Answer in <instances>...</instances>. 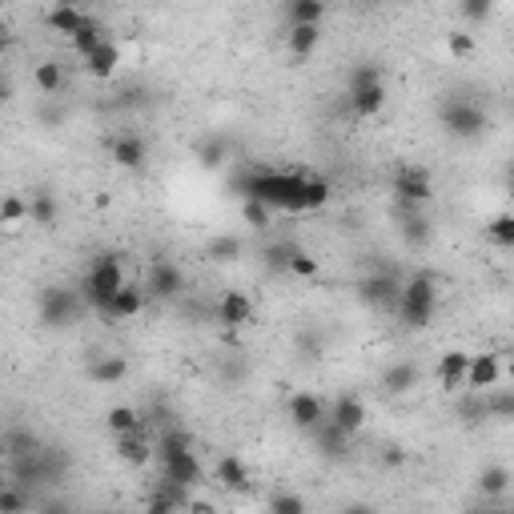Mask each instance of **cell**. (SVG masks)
I'll list each match as a JSON object with an SVG mask.
<instances>
[{"instance_id": "6da1fadb", "label": "cell", "mask_w": 514, "mask_h": 514, "mask_svg": "<svg viewBox=\"0 0 514 514\" xmlns=\"http://www.w3.org/2000/svg\"><path fill=\"white\" fill-rule=\"evenodd\" d=\"M301 181L306 173H281V169H246V173L234 177V189L246 201H261V205L274 214H306L301 205Z\"/></svg>"}, {"instance_id": "7a4b0ae2", "label": "cell", "mask_w": 514, "mask_h": 514, "mask_svg": "<svg viewBox=\"0 0 514 514\" xmlns=\"http://www.w3.org/2000/svg\"><path fill=\"white\" fill-rule=\"evenodd\" d=\"M398 318L402 326L410 330H422L435 321V309H438V281L430 274H414L410 281H402V294H398Z\"/></svg>"}, {"instance_id": "3957f363", "label": "cell", "mask_w": 514, "mask_h": 514, "mask_svg": "<svg viewBox=\"0 0 514 514\" xmlns=\"http://www.w3.org/2000/svg\"><path fill=\"white\" fill-rule=\"evenodd\" d=\"M125 286V269H121V257L117 254H97L93 257V266H89V274H85V281H80V289H85V298L89 306L97 309H105L109 306V298L117 294V289Z\"/></svg>"}, {"instance_id": "277c9868", "label": "cell", "mask_w": 514, "mask_h": 514, "mask_svg": "<svg viewBox=\"0 0 514 514\" xmlns=\"http://www.w3.org/2000/svg\"><path fill=\"white\" fill-rule=\"evenodd\" d=\"M85 309V298L80 289H68V286H45L40 289V301H37V318L45 330H60V326H73Z\"/></svg>"}, {"instance_id": "5b68a950", "label": "cell", "mask_w": 514, "mask_h": 514, "mask_svg": "<svg viewBox=\"0 0 514 514\" xmlns=\"http://www.w3.org/2000/svg\"><path fill=\"white\" fill-rule=\"evenodd\" d=\"M442 125H446L450 137L475 141V137H482L490 129V117L482 113L475 100H446V105H442Z\"/></svg>"}, {"instance_id": "8992f818", "label": "cell", "mask_w": 514, "mask_h": 514, "mask_svg": "<svg viewBox=\"0 0 514 514\" xmlns=\"http://www.w3.org/2000/svg\"><path fill=\"white\" fill-rule=\"evenodd\" d=\"M390 189H394V201L402 209H418V205H426V201L435 197L430 169H422V165H402L394 173V181H390Z\"/></svg>"}, {"instance_id": "52a82bcc", "label": "cell", "mask_w": 514, "mask_h": 514, "mask_svg": "<svg viewBox=\"0 0 514 514\" xmlns=\"http://www.w3.org/2000/svg\"><path fill=\"white\" fill-rule=\"evenodd\" d=\"M145 289H149V298H157V301H177L185 294V274H181L177 261L161 257V261H153V269H149Z\"/></svg>"}, {"instance_id": "ba28073f", "label": "cell", "mask_w": 514, "mask_h": 514, "mask_svg": "<svg viewBox=\"0 0 514 514\" xmlns=\"http://www.w3.org/2000/svg\"><path fill=\"white\" fill-rule=\"evenodd\" d=\"M398 294H402V281H398V274H386V269H378V274L358 281V298L374 309H394Z\"/></svg>"}, {"instance_id": "9c48e42d", "label": "cell", "mask_w": 514, "mask_h": 514, "mask_svg": "<svg viewBox=\"0 0 514 514\" xmlns=\"http://www.w3.org/2000/svg\"><path fill=\"white\" fill-rule=\"evenodd\" d=\"M326 422H334L341 435L354 438L358 430L366 426V402L346 390V394H338V398H334V406H326Z\"/></svg>"}, {"instance_id": "30bf717a", "label": "cell", "mask_w": 514, "mask_h": 514, "mask_svg": "<svg viewBox=\"0 0 514 514\" xmlns=\"http://www.w3.org/2000/svg\"><path fill=\"white\" fill-rule=\"evenodd\" d=\"M502 378V362L498 354H470V366H467V382L462 390H475V394H490Z\"/></svg>"}, {"instance_id": "8fae6325", "label": "cell", "mask_w": 514, "mask_h": 514, "mask_svg": "<svg viewBox=\"0 0 514 514\" xmlns=\"http://www.w3.org/2000/svg\"><path fill=\"white\" fill-rule=\"evenodd\" d=\"M289 422H294L298 430H314L326 422V402L318 394H309V390H298V394H289Z\"/></svg>"}, {"instance_id": "7c38bea8", "label": "cell", "mask_w": 514, "mask_h": 514, "mask_svg": "<svg viewBox=\"0 0 514 514\" xmlns=\"http://www.w3.org/2000/svg\"><path fill=\"white\" fill-rule=\"evenodd\" d=\"M141 309H145V289L129 286V281H125V286L109 298V306L100 309V318H105V321H129V318H137Z\"/></svg>"}, {"instance_id": "4fadbf2b", "label": "cell", "mask_w": 514, "mask_h": 514, "mask_svg": "<svg viewBox=\"0 0 514 514\" xmlns=\"http://www.w3.org/2000/svg\"><path fill=\"white\" fill-rule=\"evenodd\" d=\"M217 321L226 330H241L254 321V301H249V294H241V289H229L226 298L217 301Z\"/></svg>"}, {"instance_id": "5bb4252c", "label": "cell", "mask_w": 514, "mask_h": 514, "mask_svg": "<svg viewBox=\"0 0 514 514\" xmlns=\"http://www.w3.org/2000/svg\"><path fill=\"white\" fill-rule=\"evenodd\" d=\"M161 478L177 482L181 490H189V495H194V487L201 482V462H197V455L189 450V455H177V458L161 462Z\"/></svg>"}, {"instance_id": "9a60e30c", "label": "cell", "mask_w": 514, "mask_h": 514, "mask_svg": "<svg viewBox=\"0 0 514 514\" xmlns=\"http://www.w3.org/2000/svg\"><path fill=\"white\" fill-rule=\"evenodd\" d=\"M418 378H422V370L414 366V362H394V366L382 370V390H386L390 398H402L418 386Z\"/></svg>"}, {"instance_id": "2e32d148", "label": "cell", "mask_w": 514, "mask_h": 514, "mask_svg": "<svg viewBox=\"0 0 514 514\" xmlns=\"http://www.w3.org/2000/svg\"><path fill=\"white\" fill-rule=\"evenodd\" d=\"M109 153H113L121 169H141L149 161V145H145V137H137V133H121Z\"/></svg>"}, {"instance_id": "e0dca14e", "label": "cell", "mask_w": 514, "mask_h": 514, "mask_svg": "<svg viewBox=\"0 0 514 514\" xmlns=\"http://www.w3.org/2000/svg\"><path fill=\"white\" fill-rule=\"evenodd\" d=\"M467 366H470V354H462V350H446V354L438 358V386L442 390H462V382H467Z\"/></svg>"}, {"instance_id": "ac0fdd59", "label": "cell", "mask_w": 514, "mask_h": 514, "mask_svg": "<svg viewBox=\"0 0 514 514\" xmlns=\"http://www.w3.org/2000/svg\"><path fill=\"white\" fill-rule=\"evenodd\" d=\"M117 458L129 462V467H149V462H153V442H149L145 430H137V435H121L117 438Z\"/></svg>"}, {"instance_id": "d6986e66", "label": "cell", "mask_w": 514, "mask_h": 514, "mask_svg": "<svg viewBox=\"0 0 514 514\" xmlns=\"http://www.w3.org/2000/svg\"><path fill=\"white\" fill-rule=\"evenodd\" d=\"M89 378L97 386H117V382L129 378V358L125 354H97V362L89 366Z\"/></svg>"}, {"instance_id": "ffe728a7", "label": "cell", "mask_w": 514, "mask_h": 514, "mask_svg": "<svg viewBox=\"0 0 514 514\" xmlns=\"http://www.w3.org/2000/svg\"><path fill=\"white\" fill-rule=\"evenodd\" d=\"M217 482L226 490H234V495H249V487H254V478H249V467L241 462L237 455H226L217 462Z\"/></svg>"}, {"instance_id": "44dd1931", "label": "cell", "mask_w": 514, "mask_h": 514, "mask_svg": "<svg viewBox=\"0 0 514 514\" xmlns=\"http://www.w3.org/2000/svg\"><path fill=\"white\" fill-rule=\"evenodd\" d=\"M117 65H121V48L113 45V40H105V45H97L93 53L85 57L89 77H97V80H109V77L117 73Z\"/></svg>"}, {"instance_id": "7402d4cb", "label": "cell", "mask_w": 514, "mask_h": 514, "mask_svg": "<svg viewBox=\"0 0 514 514\" xmlns=\"http://www.w3.org/2000/svg\"><path fill=\"white\" fill-rule=\"evenodd\" d=\"M318 45H321V25H294L286 33V48H289V57H298V60H306Z\"/></svg>"}, {"instance_id": "603a6c76", "label": "cell", "mask_w": 514, "mask_h": 514, "mask_svg": "<svg viewBox=\"0 0 514 514\" xmlns=\"http://www.w3.org/2000/svg\"><path fill=\"white\" fill-rule=\"evenodd\" d=\"M314 438H318L321 458H334V462H338V458L350 455V435H341L334 422H321V426L314 430Z\"/></svg>"}, {"instance_id": "cb8c5ba5", "label": "cell", "mask_w": 514, "mask_h": 514, "mask_svg": "<svg viewBox=\"0 0 514 514\" xmlns=\"http://www.w3.org/2000/svg\"><path fill=\"white\" fill-rule=\"evenodd\" d=\"M194 157H197L201 169H221V165H226V157H229V141L221 137V133L201 137L197 145H194Z\"/></svg>"}, {"instance_id": "d4e9b609", "label": "cell", "mask_w": 514, "mask_h": 514, "mask_svg": "<svg viewBox=\"0 0 514 514\" xmlns=\"http://www.w3.org/2000/svg\"><path fill=\"white\" fill-rule=\"evenodd\" d=\"M350 105H354L358 117H378L382 109H386V80H382V85H370V89L350 93Z\"/></svg>"}, {"instance_id": "484cf974", "label": "cell", "mask_w": 514, "mask_h": 514, "mask_svg": "<svg viewBox=\"0 0 514 514\" xmlns=\"http://www.w3.org/2000/svg\"><path fill=\"white\" fill-rule=\"evenodd\" d=\"M85 20H89V13H80V8H73V5H57V8H48V28H53V33L77 37Z\"/></svg>"}, {"instance_id": "4316f807", "label": "cell", "mask_w": 514, "mask_h": 514, "mask_svg": "<svg viewBox=\"0 0 514 514\" xmlns=\"http://www.w3.org/2000/svg\"><path fill=\"white\" fill-rule=\"evenodd\" d=\"M57 217H60V209H57V197L53 194H33V201H28V221H33L37 229H53L57 226Z\"/></svg>"}, {"instance_id": "83f0119b", "label": "cell", "mask_w": 514, "mask_h": 514, "mask_svg": "<svg viewBox=\"0 0 514 514\" xmlns=\"http://www.w3.org/2000/svg\"><path fill=\"white\" fill-rule=\"evenodd\" d=\"M33 80L45 97H57L60 89H65V65H60V60H40L33 68Z\"/></svg>"}, {"instance_id": "f1b7e54d", "label": "cell", "mask_w": 514, "mask_h": 514, "mask_svg": "<svg viewBox=\"0 0 514 514\" xmlns=\"http://www.w3.org/2000/svg\"><path fill=\"white\" fill-rule=\"evenodd\" d=\"M189 450H194V438H189L185 430H165V435L153 442V458H161V462H169L177 455H189Z\"/></svg>"}, {"instance_id": "f546056e", "label": "cell", "mask_w": 514, "mask_h": 514, "mask_svg": "<svg viewBox=\"0 0 514 514\" xmlns=\"http://www.w3.org/2000/svg\"><path fill=\"white\" fill-rule=\"evenodd\" d=\"M478 490H482V498H502L510 490V467H502V462L487 467L478 475Z\"/></svg>"}, {"instance_id": "4dcf8cb0", "label": "cell", "mask_w": 514, "mask_h": 514, "mask_svg": "<svg viewBox=\"0 0 514 514\" xmlns=\"http://www.w3.org/2000/svg\"><path fill=\"white\" fill-rule=\"evenodd\" d=\"M68 40H73V53H77V57H89L97 45H105L109 33L100 28V20H97V16H89L85 25H80V33H77V37H68Z\"/></svg>"}, {"instance_id": "1f68e13d", "label": "cell", "mask_w": 514, "mask_h": 514, "mask_svg": "<svg viewBox=\"0 0 514 514\" xmlns=\"http://www.w3.org/2000/svg\"><path fill=\"white\" fill-rule=\"evenodd\" d=\"M105 426L121 438V435H137V430H145V422H141V414H137L133 406H113L105 414Z\"/></svg>"}, {"instance_id": "d6a6232c", "label": "cell", "mask_w": 514, "mask_h": 514, "mask_svg": "<svg viewBox=\"0 0 514 514\" xmlns=\"http://www.w3.org/2000/svg\"><path fill=\"white\" fill-rule=\"evenodd\" d=\"M286 16H289V28L294 25H321V20H326V5H321V0H294V5L286 8Z\"/></svg>"}, {"instance_id": "836d02e7", "label": "cell", "mask_w": 514, "mask_h": 514, "mask_svg": "<svg viewBox=\"0 0 514 514\" xmlns=\"http://www.w3.org/2000/svg\"><path fill=\"white\" fill-rule=\"evenodd\" d=\"M40 450V438L37 435H28V430H5V455L8 458H28V455H37Z\"/></svg>"}, {"instance_id": "e575fe53", "label": "cell", "mask_w": 514, "mask_h": 514, "mask_svg": "<svg viewBox=\"0 0 514 514\" xmlns=\"http://www.w3.org/2000/svg\"><path fill=\"white\" fill-rule=\"evenodd\" d=\"M286 274H294V278H318V274H321V261H318L314 254H306V249L289 246V261H286Z\"/></svg>"}, {"instance_id": "d590c367", "label": "cell", "mask_w": 514, "mask_h": 514, "mask_svg": "<svg viewBox=\"0 0 514 514\" xmlns=\"http://www.w3.org/2000/svg\"><path fill=\"white\" fill-rule=\"evenodd\" d=\"M330 201V181L326 177H306L301 181V205L306 209H321Z\"/></svg>"}, {"instance_id": "8d00e7d4", "label": "cell", "mask_w": 514, "mask_h": 514, "mask_svg": "<svg viewBox=\"0 0 514 514\" xmlns=\"http://www.w3.org/2000/svg\"><path fill=\"white\" fill-rule=\"evenodd\" d=\"M382 80H386V77H382V65H370V60H362V65L350 68V80H346V85H350V93H358V89L382 85Z\"/></svg>"}, {"instance_id": "74e56055", "label": "cell", "mask_w": 514, "mask_h": 514, "mask_svg": "<svg viewBox=\"0 0 514 514\" xmlns=\"http://www.w3.org/2000/svg\"><path fill=\"white\" fill-rule=\"evenodd\" d=\"M20 221H28V201L16 197V194H8L5 201H0V226H5V229H16Z\"/></svg>"}, {"instance_id": "f35d334b", "label": "cell", "mask_w": 514, "mask_h": 514, "mask_svg": "<svg viewBox=\"0 0 514 514\" xmlns=\"http://www.w3.org/2000/svg\"><path fill=\"white\" fill-rule=\"evenodd\" d=\"M402 237L406 241H426L430 237V221L418 209H402Z\"/></svg>"}, {"instance_id": "ab89813d", "label": "cell", "mask_w": 514, "mask_h": 514, "mask_svg": "<svg viewBox=\"0 0 514 514\" xmlns=\"http://www.w3.org/2000/svg\"><path fill=\"white\" fill-rule=\"evenodd\" d=\"M269 514H306V498H301L298 490H274Z\"/></svg>"}, {"instance_id": "60d3db41", "label": "cell", "mask_w": 514, "mask_h": 514, "mask_svg": "<svg viewBox=\"0 0 514 514\" xmlns=\"http://www.w3.org/2000/svg\"><path fill=\"white\" fill-rule=\"evenodd\" d=\"M514 414V394H482V418H510Z\"/></svg>"}, {"instance_id": "b9f144b4", "label": "cell", "mask_w": 514, "mask_h": 514, "mask_svg": "<svg viewBox=\"0 0 514 514\" xmlns=\"http://www.w3.org/2000/svg\"><path fill=\"white\" fill-rule=\"evenodd\" d=\"M28 490L25 487H0V514H25L28 510Z\"/></svg>"}, {"instance_id": "7bdbcfd3", "label": "cell", "mask_w": 514, "mask_h": 514, "mask_svg": "<svg viewBox=\"0 0 514 514\" xmlns=\"http://www.w3.org/2000/svg\"><path fill=\"white\" fill-rule=\"evenodd\" d=\"M487 234H490V241H495L498 249H514V217L510 214H498L487 226Z\"/></svg>"}, {"instance_id": "ee69618b", "label": "cell", "mask_w": 514, "mask_h": 514, "mask_svg": "<svg viewBox=\"0 0 514 514\" xmlns=\"http://www.w3.org/2000/svg\"><path fill=\"white\" fill-rule=\"evenodd\" d=\"M205 254L214 257V261H237L241 257V241L237 237H214Z\"/></svg>"}, {"instance_id": "f6af8a7d", "label": "cell", "mask_w": 514, "mask_h": 514, "mask_svg": "<svg viewBox=\"0 0 514 514\" xmlns=\"http://www.w3.org/2000/svg\"><path fill=\"white\" fill-rule=\"evenodd\" d=\"M458 13L467 20H490L495 16V0H462Z\"/></svg>"}, {"instance_id": "bcb514c9", "label": "cell", "mask_w": 514, "mask_h": 514, "mask_svg": "<svg viewBox=\"0 0 514 514\" xmlns=\"http://www.w3.org/2000/svg\"><path fill=\"white\" fill-rule=\"evenodd\" d=\"M241 217H246L249 226L266 229V226H269V217H274V214H269V209L261 205V201H241Z\"/></svg>"}, {"instance_id": "7dc6e473", "label": "cell", "mask_w": 514, "mask_h": 514, "mask_svg": "<svg viewBox=\"0 0 514 514\" xmlns=\"http://www.w3.org/2000/svg\"><path fill=\"white\" fill-rule=\"evenodd\" d=\"M177 510H181V507H177L173 498H165L161 490H153V495H149V502H145V510H141V514H177Z\"/></svg>"}, {"instance_id": "c3c4849f", "label": "cell", "mask_w": 514, "mask_h": 514, "mask_svg": "<svg viewBox=\"0 0 514 514\" xmlns=\"http://www.w3.org/2000/svg\"><path fill=\"white\" fill-rule=\"evenodd\" d=\"M450 53H455V57H470V53H475V37H470V33H450Z\"/></svg>"}, {"instance_id": "681fc988", "label": "cell", "mask_w": 514, "mask_h": 514, "mask_svg": "<svg viewBox=\"0 0 514 514\" xmlns=\"http://www.w3.org/2000/svg\"><path fill=\"white\" fill-rule=\"evenodd\" d=\"M286 261H289V246L266 249V266H269V269H286Z\"/></svg>"}, {"instance_id": "f907efd6", "label": "cell", "mask_w": 514, "mask_h": 514, "mask_svg": "<svg viewBox=\"0 0 514 514\" xmlns=\"http://www.w3.org/2000/svg\"><path fill=\"white\" fill-rule=\"evenodd\" d=\"M402 462H406V450H402V446H386V450H382V467H402Z\"/></svg>"}, {"instance_id": "816d5d0a", "label": "cell", "mask_w": 514, "mask_h": 514, "mask_svg": "<svg viewBox=\"0 0 514 514\" xmlns=\"http://www.w3.org/2000/svg\"><path fill=\"white\" fill-rule=\"evenodd\" d=\"M185 510L189 514H217V507H214V502H205V498H189Z\"/></svg>"}, {"instance_id": "f5cc1de1", "label": "cell", "mask_w": 514, "mask_h": 514, "mask_svg": "<svg viewBox=\"0 0 514 514\" xmlns=\"http://www.w3.org/2000/svg\"><path fill=\"white\" fill-rule=\"evenodd\" d=\"M8 48H13V28H8L5 20H0V57H5Z\"/></svg>"}, {"instance_id": "db71d44e", "label": "cell", "mask_w": 514, "mask_h": 514, "mask_svg": "<svg viewBox=\"0 0 514 514\" xmlns=\"http://www.w3.org/2000/svg\"><path fill=\"white\" fill-rule=\"evenodd\" d=\"M341 514H378L370 502H350V507H341Z\"/></svg>"}, {"instance_id": "11a10c76", "label": "cell", "mask_w": 514, "mask_h": 514, "mask_svg": "<svg viewBox=\"0 0 514 514\" xmlns=\"http://www.w3.org/2000/svg\"><path fill=\"white\" fill-rule=\"evenodd\" d=\"M5 100H13V80L0 73V105H5Z\"/></svg>"}, {"instance_id": "9f6ffc18", "label": "cell", "mask_w": 514, "mask_h": 514, "mask_svg": "<svg viewBox=\"0 0 514 514\" xmlns=\"http://www.w3.org/2000/svg\"><path fill=\"white\" fill-rule=\"evenodd\" d=\"M40 514H73V510H68V507H65V502H48V507H45V510H40Z\"/></svg>"}, {"instance_id": "6f0895ef", "label": "cell", "mask_w": 514, "mask_h": 514, "mask_svg": "<svg viewBox=\"0 0 514 514\" xmlns=\"http://www.w3.org/2000/svg\"><path fill=\"white\" fill-rule=\"evenodd\" d=\"M0 455H5V430H0Z\"/></svg>"}, {"instance_id": "680465c9", "label": "cell", "mask_w": 514, "mask_h": 514, "mask_svg": "<svg viewBox=\"0 0 514 514\" xmlns=\"http://www.w3.org/2000/svg\"><path fill=\"white\" fill-rule=\"evenodd\" d=\"M495 514H514V510H495Z\"/></svg>"}, {"instance_id": "91938a15", "label": "cell", "mask_w": 514, "mask_h": 514, "mask_svg": "<svg viewBox=\"0 0 514 514\" xmlns=\"http://www.w3.org/2000/svg\"><path fill=\"white\" fill-rule=\"evenodd\" d=\"M100 514H113V510H100Z\"/></svg>"}]
</instances>
